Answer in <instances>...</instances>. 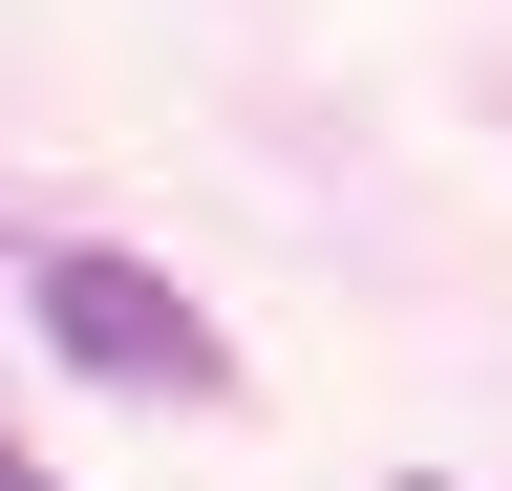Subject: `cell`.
I'll use <instances>...</instances> for the list:
<instances>
[{"instance_id":"obj_1","label":"cell","mask_w":512,"mask_h":491,"mask_svg":"<svg viewBox=\"0 0 512 491\" xmlns=\"http://www.w3.org/2000/svg\"><path fill=\"white\" fill-rule=\"evenodd\" d=\"M43 363H86V385H128V406H214L235 385V342H214V299L192 278H150L128 235H43Z\"/></svg>"},{"instance_id":"obj_2","label":"cell","mask_w":512,"mask_h":491,"mask_svg":"<svg viewBox=\"0 0 512 491\" xmlns=\"http://www.w3.org/2000/svg\"><path fill=\"white\" fill-rule=\"evenodd\" d=\"M0 491H43V470H22V449H0Z\"/></svg>"}]
</instances>
